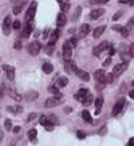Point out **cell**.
Here are the masks:
<instances>
[{
  "label": "cell",
  "mask_w": 134,
  "mask_h": 146,
  "mask_svg": "<svg viewBox=\"0 0 134 146\" xmlns=\"http://www.w3.org/2000/svg\"><path fill=\"white\" fill-rule=\"evenodd\" d=\"M62 102H63L62 95H56V97H54V98H48V99L46 101L44 106L46 107H55V106H59Z\"/></svg>",
  "instance_id": "1"
},
{
  "label": "cell",
  "mask_w": 134,
  "mask_h": 146,
  "mask_svg": "<svg viewBox=\"0 0 134 146\" xmlns=\"http://www.w3.org/2000/svg\"><path fill=\"white\" fill-rule=\"evenodd\" d=\"M36 8H38V3L34 0V1H31V4H30V7L27 9V13H26L27 20H32L34 19V16H35V13H36Z\"/></svg>",
  "instance_id": "2"
},
{
  "label": "cell",
  "mask_w": 134,
  "mask_h": 146,
  "mask_svg": "<svg viewBox=\"0 0 134 146\" xmlns=\"http://www.w3.org/2000/svg\"><path fill=\"white\" fill-rule=\"evenodd\" d=\"M11 27H12V19L11 16H5L4 22H3V34L4 35H9V31H11Z\"/></svg>",
  "instance_id": "3"
},
{
  "label": "cell",
  "mask_w": 134,
  "mask_h": 146,
  "mask_svg": "<svg viewBox=\"0 0 134 146\" xmlns=\"http://www.w3.org/2000/svg\"><path fill=\"white\" fill-rule=\"evenodd\" d=\"M125 106V98H119L118 101L115 102V105L113 107V115H118L121 113V110Z\"/></svg>",
  "instance_id": "4"
},
{
  "label": "cell",
  "mask_w": 134,
  "mask_h": 146,
  "mask_svg": "<svg viewBox=\"0 0 134 146\" xmlns=\"http://www.w3.org/2000/svg\"><path fill=\"white\" fill-rule=\"evenodd\" d=\"M28 52L31 54L32 56H36L40 52V44L38 42H32L28 44Z\"/></svg>",
  "instance_id": "5"
},
{
  "label": "cell",
  "mask_w": 134,
  "mask_h": 146,
  "mask_svg": "<svg viewBox=\"0 0 134 146\" xmlns=\"http://www.w3.org/2000/svg\"><path fill=\"white\" fill-rule=\"evenodd\" d=\"M94 78L98 80L99 83H107V80H106V72H105V70H97L95 72H94Z\"/></svg>",
  "instance_id": "6"
},
{
  "label": "cell",
  "mask_w": 134,
  "mask_h": 146,
  "mask_svg": "<svg viewBox=\"0 0 134 146\" xmlns=\"http://www.w3.org/2000/svg\"><path fill=\"white\" fill-rule=\"evenodd\" d=\"M126 68H127V64H126V63H118V64H115V67L113 68L111 74L114 76H118V75H121V74H122Z\"/></svg>",
  "instance_id": "7"
},
{
  "label": "cell",
  "mask_w": 134,
  "mask_h": 146,
  "mask_svg": "<svg viewBox=\"0 0 134 146\" xmlns=\"http://www.w3.org/2000/svg\"><path fill=\"white\" fill-rule=\"evenodd\" d=\"M71 54H72L71 44H70L68 42H66V43L63 44V56H64V59H66V60H68V59L71 58Z\"/></svg>",
  "instance_id": "8"
},
{
  "label": "cell",
  "mask_w": 134,
  "mask_h": 146,
  "mask_svg": "<svg viewBox=\"0 0 134 146\" xmlns=\"http://www.w3.org/2000/svg\"><path fill=\"white\" fill-rule=\"evenodd\" d=\"M109 47H110V46H109V43H107V42H102L101 44H98L97 47H94L93 54L95 55V56H98V55L102 52V51H105V50L109 48Z\"/></svg>",
  "instance_id": "9"
},
{
  "label": "cell",
  "mask_w": 134,
  "mask_h": 146,
  "mask_svg": "<svg viewBox=\"0 0 134 146\" xmlns=\"http://www.w3.org/2000/svg\"><path fill=\"white\" fill-rule=\"evenodd\" d=\"M7 91V94H8L9 97L12 98L13 101H16V102H20V101H23V97L20 95V94H18L16 91H15V89H11V87H8V89L5 90Z\"/></svg>",
  "instance_id": "10"
},
{
  "label": "cell",
  "mask_w": 134,
  "mask_h": 146,
  "mask_svg": "<svg viewBox=\"0 0 134 146\" xmlns=\"http://www.w3.org/2000/svg\"><path fill=\"white\" fill-rule=\"evenodd\" d=\"M3 68H4V71L7 72V78H8L9 80H13L15 79V67L12 66H3Z\"/></svg>",
  "instance_id": "11"
},
{
  "label": "cell",
  "mask_w": 134,
  "mask_h": 146,
  "mask_svg": "<svg viewBox=\"0 0 134 146\" xmlns=\"http://www.w3.org/2000/svg\"><path fill=\"white\" fill-rule=\"evenodd\" d=\"M64 70H66V72H68V74H71V72H76V66L74 64V63L68 59V60H66V63H64Z\"/></svg>",
  "instance_id": "12"
},
{
  "label": "cell",
  "mask_w": 134,
  "mask_h": 146,
  "mask_svg": "<svg viewBox=\"0 0 134 146\" xmlns=\"http://www.w3.org/2000/svg\"><path fill=\"white\" fill-rule=\"evenodd\" d=\"M103 13H105V9H102V8L94 9V11H91V12H90V19H94V20H97V19H99L101 16H102Z\"/></svg>",
  "instance_id": "13"
},
{
  "label": "cell",
  "mask_w": 134,
  "mask_h": 146,
  "mask_svg": "<svg viewBox=\"0 0 134 146\" xmlns=\"http://www.w3.org/2000/svg\"><path fill=\"white\" fill-rule=\"evenodd\" d=\"M75 74L78 75V78H79V79L85 80V82H89V80H90L89 72H86V71H83V70H76Z\"/></svg>",
  "instance_id": "14"
},
{
  "label": "cell",
  "mask_w": 134,
  "mask_h": 146,
  "mask_svg": "<svg viewBox=\"0 0 134 146\" xmlns=\"http://www.w3.org/2000/svg\"><path fill=\"white\" fill-rule=\"evenodd\" d=\"M66 22H67V18H66V15L64 13H59L58 15V18H56V26L58 27H63V26H66Z\"/></svg>",
  "instance_id": "15"
},
{
  "label": "cell",
  "mask_w": 134,
  "mask_h": 146,
  "mask_svg": "<svg viewBox=\"0 0 134 146\" xmlns=\"http://www.w3.org/2000/svg\"><path fill=\"white\" fill-rule=\"evenodd\" d=\"M113 30H114V31H118V32H121V35L123 36V38H127V36H129V30H127V28H125V27L113 26Z\"/></svg>",
  "instance_id": "16"
},
{
  "label": "cell",
  "mask_w": 134,
  "mask_h": 146,
  "mask_svg": "<svg viewBox=\"0 0 134 146\" xmlns=\"http://www.w3.org/2000/svg\"><path fill=\"white\" fill-rule=\"evenodd\" d=\"M32 30H34V24L28 20V24H27V27L24 28V31H23L22 36H23V38H28V36H30V34L32 32Z\"/></svg>",
  "instance_id": "17"
},
{
  "label": "cell",
  "mask_w": 134,
  "mask_h": 146,
  "mask_svg": "<svg viewBox=\"0 0 134 146\" xmlns=\"http://www.w3.org/2000/svg\"><path fill=\"white\" fill-rule=\"evenodd\" d=\"M87 94H89V90H87V89H80L79 93L75 94V99H76V101H79V102H82V99H83Z\"/></svg>",
  "instance_id": "18"
},
{
  "label": "cell",
  "mask_w": 134,
  "mask_h": 146,
  "mask_svg": "<svg viewBox=\"0 0 134 146\" xmlns=\"http://www.w3.org/2000/svg\"><path fill=\"white\" fill-rule=\"evenodd\" d=\"M59 34H60V31H59V28L58 30H55V31L51 34V38H50V44H55L56 43V40H58V38H59Z\"/></svg>",
  "instance_id": "19"
},
{
  "label": "cell",
  "mask_w": 134,
  "mask_h": 146,
  "mask_svg": "<svg viewBox=\"0 0 134 146\" xmlns=\"http://www.w3.org/2000/svg\"><path fill=\"white\" fill-rule=\"evenodd\" d=\"M24 98H26L27 101H35L36 98H38V93L36 91H27L24 94Z\"/></svg>",
  "instance_id": "20"
},
{
  "label": "cell",
  "mask_w": 134,
  "mask_h": 146,
  "mask_svg": "<svg viewBox=\"0 0 134 146\" xmlns=\"http://www.w3.org/2000/svg\"><path fill=\"white\" fill-rule=\"evenodd\" d=\"M93 102H94V97H93V95H91L90 93L87 94V95H86L83 99H82V103H83L85 106H90V105H91Z\"/></svg>",
  "instance_id": "21"
},
{
  "label": "cell",
  "mask_w": 134,
  "mask_h": 146,
  "mask_svg": "<svg viewBox=\"0 0 134 146\" xmlns=\"http://www.w3.org/2000/svg\"><path fill=\"white\" fill-rule=\"evenodd\" d=\"M82 118H83V121H86L87 123H93V117H91V114H90L87 110L82 111Z\"/></svg>",
  "instance_id": "22"
},
{
  "label": "cell",
  "mask_w": 134,
  "mask_h": 146,
  "mask_svg": "<svg viewBox=\"0 0 134 146\" xmlns=\"http://www.w3.org/2000/svg\"><path fill=\"white\" fill-rule=\"evenodd\" d=\"M103 32H105V26H101V27H97L95 30H94V32H93V36L95 38V39H98L99 36L102 35Z\"/></svg>",
  "instance_id": "23"
},
{
  "label": "cell",
  "mask_w": 134,
  "mask_h": 146,
  "mask_svg": "<svg viewBox=\"0 0 134 146\" xmlns=\"http://www.w3.org/2000/svg\"><path fill=\"white\" fill-rule=\"evenodd\" d=\"M103 105V98L102 97H98L95 99V107H97V111H95V114H99L101 113V107Z\"/></svg>",
  "instance_id": "24"
},
{
  "label": "cell",
  "mask_w": 134,
  "mask_h": 146,
  "mask_svg": "<svg viewBox=\"0 0 134 146\" xmlns=\"http://www.w3.org/2000/svg\"><path fill=\"white\" fill-rule=\"evenodd\" d=\"M89 31H90L89 24H83V26L80 27V30H79V35L80 36H86L87 34H89Z\"/></svg>",
  "instance_id": "25"
},
{
  "label": "cell",
  "mask_w": 134,
  "mask_h": 146,
  "mask_svg": "<svg viewBox=\"0 0 134 146\" xmlns=\"http://www.w3.org/2000/svg\"><path fill=\"white\" fill-rule=\"evenodd\" d=\"M42 68H43V71H44L46 74H51V72L54 71V67H52V64H51V63H44Z\"/></svg>",
  "instance_id": "26"
},
{
  "label": "cell",
  "mask_w": 134,
  "mask_h": 146,
  "mask_svg": "<svg viewBox=\"0 0 134 146\" xmlns=\"http://www.w3.org/2000/svg\"><path fill=\"white\" fill-rule=\"evenodd\" d=\"M67 83H68V79H67L66 76H59V79H58L59 87H64V86H67Z\"/></svg>",
  "instance_id": "27"
},
{
  "label": "cell",
  "mask_w": 134,
  "mask_h": 146,
  "mask_svg": "<svg viewBox=\"0 0 134 146\" xmlns=\"http://www.w3.org/2000/svg\"><path fill=\"white\" fill-rule=\"evenodd\" d=\"M36 135H38V131H36L35 129H31V130L28 131V138H30V141H35Z\"/></svg>",
  "instance_id": "28"
},
{
  "label": "cell",
  "mask_w": 134,
  "mask_h": 146,
  "mask_svg": "<svg viewBox=\"0 0 134 146\" xmlns=\"http://www.w3.org/2000/svg\"><path fill=\"white\" fill-rule=\"evenodd\" d=\"M23 5H24V3H20V4L19 5H15V7H13V13H15V15H18V13H20L22 12V8H23Z\"/></svg>",
  "instance_id": "29"
},
{
  "label": "cell",
  "mask_w": 134,
  "mask_h": 146,
  "mask_svg": "<svg viewBox=\"0 0 134 146\" xmlns=\"http://www.w3.org/2000/svg\"><path fill=\"white\" fill-rule=\"evenodd\" d=\"M47 90H48L50 93L55 94V95H60V91L58 90V87H56V86H50V87H48Z\"/></svg>",
  "instance_id": "30"
},
{
  "label": "cell",
  "mask_w": 134,
  "mask_h": 146,
  "mask_svg": "<svg viewBox=\"0 0 134 146\" xmlns=\"http://www.w3.org/2000/svg\"><path fill=\"white\" fill-rule=\"evenodd\" d=\"M4 129L5 130H11L12 129V122H11V119H5V122H4Z\"/></svg>",
  "instance_id": "31"
},
{
  "label": "cell",
  "mask_w": 134,
  "mask_h": 146,
  "mask_svg": "<svg viewBox=\"0 0 134 146\" xmlns=\"http://www.w3.org/2000/svg\"><path fill=\"white\" fill-rule=\"evenodd\" d=\"M54 48H55V46H54V44H50V43H48L47 48H46V52H47V55L52 54V52H54Z\"/></svg>",
  "instance_id": "32"
},
{
  "label": "cell",
  "mask_w": 134,
  "mask_h": 146,
  "mask_svg": "<svg viewBox=\"0 0 134 146\" xmlns=\"http://www.w3.org/2000/svg\"><path fill=\"white\" fill-rule=\"evenodd\" d=\"M44 127H46V130H47V131H52L54 130V123H51V122H47V123L44 125Z\"/></svg>",
  "instance_id": "33"
},
{
  "label": "cell",
  "mask_w": 134,
  "mask_h": 146,
  "mask_svg": "<svg viewBox=\"0 0 134 146\" xmlns=\"http://www.w3.org/2000/svg\"><path fill=\"white\" fill-rule=\"evenodd\" d=\"M80 11H82V8H80V7H78V8L75 9V15L72 16V20H76V19L79 18V15H80Z\"/></svg>",
  "instance_id": "34"
},
{
  "label": "cell",
  "mask_w": 134,
  "mask_h": 146,
  "mask_svg": "<svg viewBox=\"0 0 134 146\" xmlns=\"http://www.w3.org/2000/svg\"><path fill=\"white\" fill-rule=\"evenodd\" d=\"M47 122H48V121H47V117H44V115H42V117L39 118V123L40 125H43V126H44Z\"/></svg>",
  "instance_id": "35"
},
{
  "label": "cell",
  "mask_w": 134,
  "mask_h": 146,
  "mask_svg": "<svg viewBox=\"0 0 134 146\" xmlns=\"http://www.w3.org/2000/svg\"><path fill=\"white\" fill-rule=\"evenodd\" d=\"M12 28L13 30H19V28H20V22H19V20H15V22L12 23Z\"/></svg>",
  "instance_id": "36"
},
{
  "label": "cell",
  "mask_w": 134,
  "mask_h": 146,
  "mask_svg": "<svg viewBox=\"0 0 134 146\" xmlns=\"http://www.w3.org/2000/svg\"><path fill=\"white\" fill-rule=\"evenodd\" d=\"M106 80H107V83H111L113 80H114V75L113 74H106Z\"/></svg>",
  "instance_id": "37"
},
{
  "label": "cell",
  "mask_w": 134,
  "mask_h": 146,
  "mask_svg": "<svg viewBox=\"0 0 134 146\" xmlns=\"http://www.w3.org/2000/svg\"><path fill=\"white\" fill-rule=\"evenodd\" d=\"M4 93H5V84H1V86H0V99L3 98Z\"/></svg>",
  "instance_id": "38"
},
{
  "label": "cell",
  "mask_w": 134,
  "mask_h": 146,
  "mask_svg": "<svg viewBox=\"0 0 134 146\" xmlns=\"http://www.w3.org/2000/svg\"><path fill=\"white\" fill-rule=\"evenodd\" d=\"M35 118H36V114H35V113H31V114L27 117V122H31V121L35 119Z\"/></svg>",
  "instance_id": "39"
},
{
  "label": "cell",
  "mask_w": 134,
  "mask_h": 146,
  "mask_svg": "<svg viewBox=\"0 0 134 146\" xmlns=\"http://www.w3.org/2000/svg\"><path fill=\"white\" fill-rule=\"evenodd\" d=\"M129 54H130V56H131V58L134 56V44H130L129 46Z\"/></svg>",
  "instance_id": "40"
},
{
  "label": "cell",
  "mask_w": 134,
  "mask_h": 146,
  "mask_svg": "<svg viewBox=\"0 0 134 146\" xmlns=\"http://www.w3.org/2000/svg\"><path fill=\"white\" fill-rule=\"evenodd\" d=\"M60 7H62V12H66L67 9L70 8V4H68V3H66V4H60Z\"/></svg>",
  "instance_id": "41"
},
{
  "label": "cell",
  "mask_w": 134,
  "mask_h": 146,
  "mask_svg": "<svg viewBox=\"0 0 134 146\" xmlns=\"http://www.w3.org/2000/svg\"><path fill=\"white\" fill-rule=\"evenodd\" d=\"M76 137L79 138V139H83V138L86 137V134L83 133V131H78V133H76Z\"/></svg>",
  "instance_id": "42"
},
{
  "label": "cell",
  "mask_w": 134,
  "mask_h": 146,
  "mask_svg": "<svg viewBox=\"0 0 134 146\" xmlns=\"http://www.w3.org/2000/svg\"><path fill=\"white\" fill-rule=\"evenodd\" d=\"M20 113H23V107L22 106L15 107V114H20Z\"/></svg>",
  "instance_id": "43"
},
{
  "label": "cell",
  "mask_w": 134,
  "mask_h": 146,
  "mask_svg": "<svg viewBox=\"0 0 134 146\" xmlns=\"http://www.w3.org/2000/svg\"><path fill=\"white\" fill-rule=\"evenodd\" d=\"M110 63H111V58H107L106 60L103 62V67H107L109 64H110Z\"/></svg>",
  "instance_id": "44"
},
{
  "label": "cell",
  "mask_w": 134,
  "mask_h": 146,
  "mask_svg": "<svg viewBox=\"0 0 134 146\" xmlns=\"http://www.w3.org/2000/svg\"><path fill=\"white\" fill-rule=\"evenodd\" d=\"M68 43L71 44L72 48H74V47H76V39H70V40H68Z\"/></svg>",
  "instance_id": "45"
},
{
  "label": "cell",
  "mask_w": 134,
  "mask_h": 146,
  "mask_svg": "<svg viewBox=\"0 0 134 146\" xmlns=\"http://www.w3.org/2000/svg\"><path fill=\"white\" fill-rule=\"evenodd\" d=\"M13 48H15V50H20V48H22V43H20V42H16V43H15V46H13Z\"/></svg>",
  "instance_id": "46"
},
{
  "label": "cell",
  "mask_w": 134,
  "mask_h": 146,
  "mask_svg": "<svg viewBox=\"0 0 134 146\" xmlns=\"http://www.w3.org/2000/svg\"><path fill=\"white\" fill-rule=\"evenodd\" d=\"M121 16H122V12H117V15H114V16H113V20H118Z\"/></svg>",
  "instance_id": "47"
},
{
  "label": "cell",
  "mask_w": 134,
  "mask_h": 146,
  "mask_svg": "<svg viewBox=\"0 0 134 146\" xmlns=\"http://www.w3.org/2000/svg\"><path fill=\"white\" fill-rule=\"evenodd\" d=\"M48 32H50V30H48V28H46L44 32H43V38H44V39H47V36H48Z\"/></svg>",
  "instance_id": "48"
},
{
  "label": "cell",
  "mask_w": 134,
  "mask_h": 146,
  "mask_svg": "<svg viewBox=\"0 0 134 146\" xmlns=\"http://www.w3.org/2000/svg\"><path fill=\"white\" fill-rule=\"evenodd\" d=\"M127 145H129V146H134V137L130 138L129 142H127Z\"/></svg>",
  "instance_id": "49"
},
{
  "label": "cell",
  "mask_w": 134,
  "mask_h": 146,
  "mask_svg": "<svg viewBox=\"0 0 134 146\" xmlns=\"http://www.w3.org/2000/svg\"><path fill=\"white\" fill-rule=\"evenodd\" d=\"M7 110H8L9 113H12V114H15V107H12V106H8V107H7Z\"/></svg>",
  "instance_id": "50"
},
{
  "label": "cell",
  "mask_w": 134,
  "mask_h": 146,
  "mask_svg": "<svg viewBox=\"0 0 134 146\" xmlns=\"http://www.w3.org/2000/svg\"><path fill=\"white\" fill-rule=\"evenodd\" d=\"M13 133H15V134L20 133V126H16V127H13Z\"/></svg>",
  "instance_id": "51"
},
{
  "label": "cell",
  "mask_w": 134,
  "mask_h": 146,
  "mask_svg": "<svg viewBox=\"0 0 134 146\" xmlns=\"http://www.w3.org/2000/svg\"><path fill=\"white\" fill-rule=\"evenodd\" d=\"M71 111H72L71 107H66V109H64V113H67V114H70Z\"/></svg>",
  "instance_id": "52"
},
{
  "label": "cell",
  "mask_w": 134,
  "mask_h": 146,
  "mask_svg": "<svg viewBox=\"0 0 134 146\" xmlns=\"http://www.w3.org/2000/svg\"><path fill=\"white\" fill-rule=\"evenodd\" d=\"M105 133H106V127H102L101 129V131H99V135H103Z\"/></svg>",
  "instance_id": "53"
},
{
  "label": "cell",
  "mask_w": 134,
  "mask_h": 146,
  "mask_svg": "<svg viewBox=\"0 0 134 146\" xmlns=\"http://www.w3.org/2000/svg\"><path fill=\"white\" fill-rule=\"evenodd\" d=\"M129 97L131 98V99H134V90H131V91L129 93Z\"/></svg>",
  "instance_id": "54"
},
{
  "label": "cell",
  "mask_w": 134,
  "mask_h": 146,
  "mask_svg": "<svg viewBox=\"0 0 134 146\" xmlns=\"http://www.w3.org/2000/svg\"><path fill=\"white\" fill-rule=\"evenodd\" d=\"M1 139H3V130L0 127V142H1Z\"/></svg>",
  "instance_id": "55"
},
{
  "label": "cell",
  "mask_w": 134,
  "mask_h": 146,
  "mask_svg": "<svg viewBox=\"0 0 134 146\" xmlns=\"http://www.w3.org/2000/svg\"><path fill=\"white\" fill-rule=\"evenodd\" d=\"M114 52H115V50L111 47V48H110V55H114Z\"/></svg>",
  "instance_id": "56"
},
{
  "label": "cell",
  "mask_w": 134,
  "mask_h": 146,
  "mask_svg": "<svg viewBox=\"0 0 134 146\" xmlns=\"http://www.w3.org/2000/svg\"><path fill=\"white\" fill-rule=\"evenodd\" d=\"M127 1H129V0H119L121 4H125V3H127Z\"/></svg>",
  "instance_id": "57"
},
{
  "label": "cell",
  "mask_w": 134,
  "mask_h": 146,
  "mask_svg": "<svg viewBox=\"0 0 134 146\" xmlns=\"http://www.w3.org/2000/svg\"><path fill=\"white\" fill-rule=\"evenodd\" d=\"M127 3H129V5H134V0H129Z\"/></svg>",
  "instance_id": "58"
},
{
  "label": "cell",
  "mask_w": 134,
  "mask_h": 146,
  "mask_svg": "<svg viewBox=\"0 0 134 146\" xmlns=\"http://www.w3.org/2000/svg\"><path fill=\"white\" fill-rule=\"evenodd\" d=\"M130 24H133V26H134V18L130 19Z\"/></svg>",
  "instance_id": "59"
},
{
  "label": "cell",
  "mask_w": 134,
  "mask_h": 146,
  "mask_svg": "<svg viewBox=\"0 0 134 146\" xmlns=\"http://www.w3.org/2000/svg\"><path fill=\"white\" fill-rule=\"evenodd\" d=\"M56 1H58V3H60V4H62V1H63V0H56Z\"/></svg>",
  "instance_id": "60"
},
{
  "label": "cell",
  "mask_w": 134,
  "mask_h": 146,
  "mask_svg": "<svg viewBox=\"0 0 134 146\" xmlns=\"http://www.w3.org/2000/svg\"><path fill=\"white\" fill-rule=\"evenodd\" d=\"M133 86H134V80H133Z\"/></svg>",
  "instance_id": "61"
}]
</instances>
